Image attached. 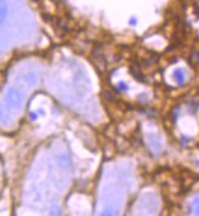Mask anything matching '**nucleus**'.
<instances>
[{"instance_id":"nucleus-1","label":"nucleus","mask_w":199,"mask_h":216,"mask_svg":"<svg viewBox=\"0 0 199 216\" xmlns=\"http://www.w3.org/2000/svg\"><path fill=\"white\" fill-rule=\"evenodd\" d=\"M174 78L178 84H182V83L185 82V73H183V71H181V69H176V71L174 72Z\"/></svg>"},{"instance_id":"nucleus-2","label":"nucleus","mask_w":199,"mask_h":216,"mask_svg":"<svg viewBox=\"0 0 199 216\" xmlns=\"http://www.w3.org/2000/svg\"><path fill=\"white\" fill-rule=\"evenodd\" d=\"M194 206H196V210H197V213L199 214V199H197L196 202H194Z\"/></svg>"}]
</instances>
